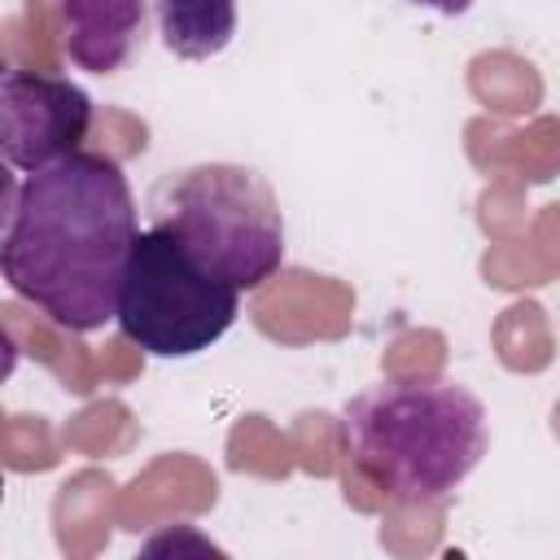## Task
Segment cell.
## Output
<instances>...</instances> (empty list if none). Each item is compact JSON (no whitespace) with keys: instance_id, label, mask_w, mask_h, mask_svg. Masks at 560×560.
<instances>
[{"instance_id":"6da1fadb","label":"cell","mask_w":560,"mask_h":560,"mask_svg":"<svg viewBox=\"0 0 560 560\" xmlns=\"http://www.w3.org/2000/svg\"><path fill=\"white\" fill-rule=\"evenodd\" d=\"M136 236V197L122 166L79 149L13 184L0 271L57 328L96 332L118 319Z\"/></svg>"},{"instance_id":"7a4b0ae2","label":"cell","mask_w":560,"mask_h":560,"mask_svg":"<svg viewBox=\"0 0 560 560\" xmlns=\"http://www.w3.org/2000/svg\"><path fill=\"white\" fill-rule=\"evenodd\" d=\"M346 459L398 503L451 494L486 455V407L455 381H385L350 398Z\"/></svg>"},{"instance_id":"3957f363","label":"cell","mask_w":560,"mask_h":560,"mask_svg":"<svg viewBox=\"0 0 560 560\" xmlns=\"http://www.w3.org/2000/svg\"><path fill=\"white\" fill-rule=\"evenodd\" d=\"M149 223L175 232L236 289L267 284L284 262V214L271 184L241 162L171 171L149 192Z\"/></svg>"},{"instance_id":"277c9868","label":"cell","mask_w":560,"mask_h":560,"mask_svg":"<svg viewBox=\"0 0 560 560\" xmlns=\"http://www.w3.org/2000/svg\"><path fill=\"white\" fill-rule=\"evenodd\" d=\"M241 311V289L206 267L175 232L149 223L127 258L118 289V328L153 359H192L210 350Z\"/></svg>"},{"instance_id":"5b68a950","label":"cell","mask_w":560,"mask_h":560,"mask_svg":"<svg viewBox=\"0 0 560 560\" xmlns=\"http://www.w3.org/2000/svg\"><path fill=\"white\" fill-rule=\"evenodd\" d=\"M92 127V96L44 70H4L0 79V149L13 171H39L79 153Z\"/></svg>"},{"instance_id":"8992f818","label":"cell","mask_w":560,"mask_h":560,"mask_svg":"<svg viewBox=\"0 0 560 560\" xmlns=\"http://www.w3.org/2000/svg\"><path fill=\"white\" fill-rule=\"evenodd\" d=\"M149 0H57L61 48L88 74H114L127 66L144 35Z\"/></svg>"},{"instance_id":"52a82bcc","label":"cell","mask_w":560,"mask_h":560,"mask_svg":"<svg viewBox=\"0 0 560 560\" xmlns=\"http://www.w3.org/2000/svg\"><path fill=\"white\" fill-rule=\"evenodd\" d=\"M162 44L184 61L219 57L236 35V0H153Z\"/></svg>"},{"instance_id":"ba28073f","label":"cell","mask_w":560,"mask_h":560,"mask_svg":"<svg viewBox=\"0 0 560 560\" xmlns=\"http://www.w3.org/2000/svg\"><path fill=\"white\" fill-rule=\"evenodd\" d=\"M411 4H424V9H438V13H446V18H455V13H464L472 0H411Z\"/></svg>"}]
</instances>
